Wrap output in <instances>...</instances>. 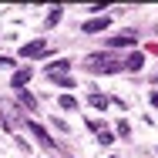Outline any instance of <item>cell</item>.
Segmentation results:
<instances>
[{"label": "cell", "instance_id": "obj_7", "mask_svg": "<svg viewBox=\"0 0 158 158\" xmlns=\"http://www.w3.org/2000/svg\"><path fill=\"white\" fill-rule=\"evenodd\" d=\"M67 67H71V61H54V64H47V74H51V77H61Z\"/></svg>", "mask_w": 158, "mask_h": 158}, {"label": "cell", "instance_id": "obj_13", "mask_svg": "<svg viewBox=\"0 0 158 158\" xmlns=\"http://www.w3.org/2000/svg\"><path fill=\"white\" fill-rule=\"evenodd\" d=\"M61 108H67V111H74V108H77V101H74L71 94H61Z\"/></svg>", "mask_w": 158, "mask_h": 158}, {"label": "cell", "instance_id": "obj_10", "mask_svg": "<svg viewBox=\"0 0 158 158\" xmlns=\"http://www.w3.org/2000/svg\"><path fill=\"white\" fill-rule=\"evenodd\" d=\"M20 104H24L27 111H34V108H37V98H34L31 91H20Z\"/></svg>", "mask_w": 158, "mask_h": 158}, {"label": "cell", "instance_id": "obj_6", "mask_svg": "<svg viewBox=\"0 0 158 158\" xmlns=\"http://www.w3.org/2000/svg\"><path fill=\"white\" fill-rule=\"evenodd\" d=\"M31 67H24V71H14V77H10V84H14V88H24V84H27V81H31Z\"/></svg>", "mask_w": 158, "mask_h": 158}, {"label": "cell", "instance_id": "obj_4", "mask_svg": "<svg viewBox=\"0 0 158 158\" xmlns=\"http://www.w3.org/2000/svg\"><path fill=\"white\" fill-rule=\"evenodd\" d=\"M104 44L114 47V51H121V47H128V44H135V31H125V34H118V37H108Z\"/></svg>", "mask_w": 158, "mask_h": 158}, {"label": "cell", "instance_id": "obj_5", "mask_svg": "<svg viewBox=\"0 0 158 158\" xmlns=\"http://www.w3.org/2000/svg\"><path fill=\"white\" fill-rule=\"evenodd\" d=\"M104 27H111V17H94V20L81 24V34H98V31H104Z\"/></svg>", "mask_w": 158, "mask_h": 158}, {"label": "cell", "instance_id": "obj_14", "mask_svg": "<svg viewBox=\"0 0 158 158\" xmlns=\"http://www.w3.org/2000/svg\"><path fill=\"white\" fill-rule=\"evenodd\" d=\"M98 138H101V145H111V141H114V135H111L108 128H101V131H98Z\"/></svg>", "mask_w": 158, "mask_h": 158}, {"label": "cell", "instance_id": "obj_3", "mask_svg": "<svg viewBox=\"0 0 158 158\" xmlns=\"http://www.w3.org/2000/svg\"><path fill=\"white\" fill-rule=\"evenodd\" d=\"M20 54H24V57H47V54H51V47H47L44 40H31V44H24V47H20Z\"/></svg>", "mask_w": 158, "mask_h": 158}, {"label": "cell", "instance_id": "obj_8", "mask_svg": "<svg viewBox=\"0 0 158 158\" xmlns=\"http://www.w3.org/2000/svg\"><path fill=\"white\" fill-rule=\"evenodd\" d=\"M141 64H145V54H138V51H135V54L125 61V67H128V71H141Z\"/></svg>", "mask_w": 158, "mask_h": 158}, {"label": "cell", "instance_id": "obj_11", "mask_svg": "<svg viewBox=\"0 0 158 158\" xmlns=\"http://www.w3.org/2000/svg\"><path fill=\"white\" fill-rule=\"evenodd\" d=\"M57 20H61V7H51V14H47V20H44V24H47V27H54Z\"/></svg>", "mask_w": 158, "mask_h": 158}, {"label": "cell", "instance_id": "obj_12", "mask_svg": "<svg viewBox=\"0 0 158 158\" xmlns=\"http://www.w3.org/2000/svg\"><path fill=\"white\" fill-rule=\"evenodd\" d=\"M51 81H57L61 88H74V77H71V74H61V77H51Z\"/></svg>", "mask_w": 158, "mask_h": 158}, {"label": "cell", "instance_id": "obj_1", "mask_svg": "<svg viewBox=\"0 0 158 158\" xmlns=\"http://www.w3.org/2000/svg\"><path fill=\"white\" fill-rule=\"evenodd\" d=\"M81 64H84V71H94V74H114V71H121V61L111 57V54H91Z\"/></svg>", "mask_w": 158, "mask_h": 158}, {"label": "cell", "instance_id": "obj_2", "mask_svg": "<svg viewBox=\"0 0 158 158\" xmlns=\"http://www.w3.org/2000/svg\"><path fill=\"white\" fill-rule=\"evenodd\" d=\"M27 128H31V131H34V138H37V141H40V145H44L47 152H54V155L61 152V148L54 145V138H51V135H47V131H44V128H40V125H34V121H27Z\"/></svg>", "mask_w": 158, "mask_h": 158}, {"label": "cell", "instance_id": "obj_15", "mask_svg": "<svg viewBox=\"0 0 158 158\" xmlns=\"http://www.w3.org/2000/svg\"><path fill=\"white\" fill-rule=\"evenodd\" d=\"M118 135H121V138H128V135H131V128H128V121H118Z\"/></svg>", "mask_w": 158, "mask_h": 158}, {"label": "cell", "instance_id": "obj_9", "mask_svg": "<svg viewBox=\"0 0 158 158\" xmlns=\"http://www.w3.org/2000/svg\"><path fill=\"white\" fill-rule=\"evenodd\" d=\"M108 104H111V98H108V94H91V108H98V111H104Z\"/></svg>", "mask_w": 158, "mask_h": 158}]
</instances>
